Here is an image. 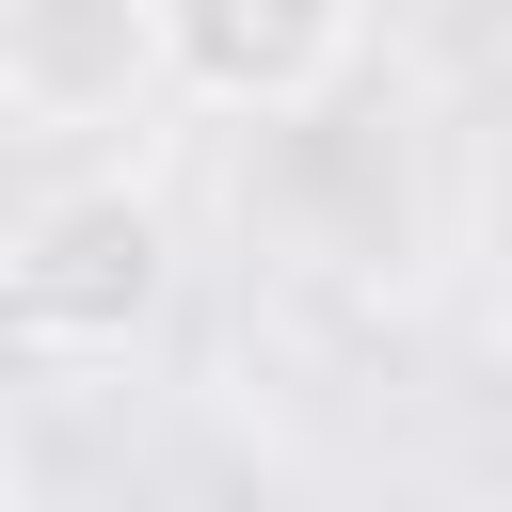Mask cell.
Wrapping results in <instances>:
<instances>
[{"label":"cell","instance_id":"obj_4","mask_svg":"<svg viewBox=\"0 0 512 512\" xmlns=\"http://www.w3.org/2000/svg\"><path fill=\"white\" fill-rule=\"evenodd\" d=\"M496 352H512V288H496Z\"/></svg>","mask_w":512,"mask_h":512},{"label":"cell","instance_id":"obj_5","mask_svg":"<svg viewBox=\"0 0 512 512\" xmlns=\"http://www.w3.org/2000/svg\"><path fill=\"white\" fill-rule=\"evenodd\" d=\"M0 512H16V464H0Z\"/></svg>","mask_w":512,"mask_h":512},{"label":"cell","instance_id":"obj_3","mask_svg":"<svg viewBox=\"0 0 512 512\" xmlns=\"http://www.w3.org/2000/svg\"><path fill=\"white\" fill-rule=\"evenodd\" d=\"M128 80H144V16H128V0H16V16H0V128H16V112L80 128V112H112Z\"/></svg>","mask_w":512,"mask_h":512},{"label":"cell","instance_id":"obj_1","mask_svg":"<svg viewBox=\"0 0 512 512\" xmlns=\"http://www.w3.org/2000/svg\"><path fill=\"white\" fill-rule=\"evenodd\" d=\"M176 304V208L144 176H64L16 240H0V336L48 368H112L144 352Z\"/></svg>","mask_w":512,"mask_h":512},{"label":"cell","instance_id":"obj_2","mask_svg":"<svg viewBox=\"0 0 512 512\" xmlns=\"http://www.w3.org/2000/svg\"><path fill=\"white\" fill-rule=\"evenodd\" d=\"M144 16V80H176L192 112H320L368 64V0H128Z\"/></svg>","mask_w":512,"mask_h":512}]
</instances>
